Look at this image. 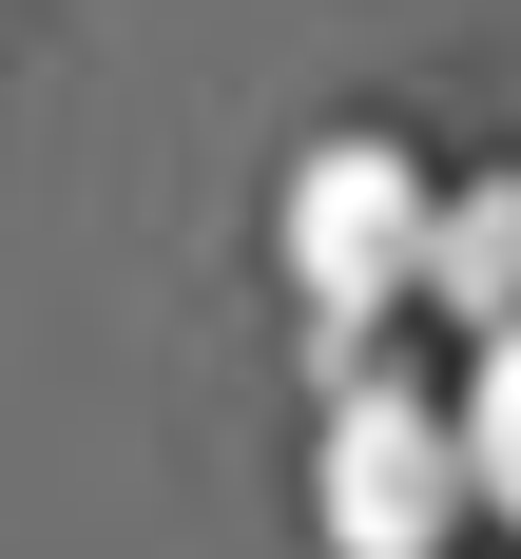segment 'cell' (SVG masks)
<instances>
[{"mask_svg": "<svg viewBox=\"0 0 521 559\" xmlns=\"http://www.w3.org/2000/svg\"><path fill=\"white\" fill-rule=\"evenodd\" d=\"M309 502H329V540L347 559H445L463 521V425H445V386H405L367 329H329V463H309Z\"/></svg>", "mask_w": 521, "mask_h": 559, "instance_id": "1", "label": "cell"}, {"mask_svg": "<svg viewBox=\"0 0 521 559\" xmlns=\"http://www.w3.org/2000/svg\"><path fill=\"white\" fill-rule=\"evenodd\" d=\"M271 251L309 289V329H387L405 309V251H425V155L405 135H309L271 193Z\"/></svg>", "mask_w": 521, "mask_h": 559, "instance_id": "2", "label": "cell"}, {"mask_svg": "<svg viewBox=\"0 0 521 559\" xmlns=\"http://www.w3.org/2000/svg\"><path fill=\"white\" fill-rule=\"evenodd\" d=\"M405 309H445V329H502L521 309V174H425V251H405Z\"/></svg>", "mask_w": 521, "mask_h": 559, "instance_id": "3", "label": "cell"}, {"mask_svg": "<svg viewBox=\"0 0 521 559\" xmlns=\"http://www.w3.org/2000/svg\"><path fill=\"white\" fill-rule=\"evenodd\" d=\"M445 425H463V502H483V521H521V309L483 329V367H463V405H445Z\"/></svg>", "mask_w": 521, "mask_h": 559, "instance_id": "4", "label": "cell"}]
</instances>
